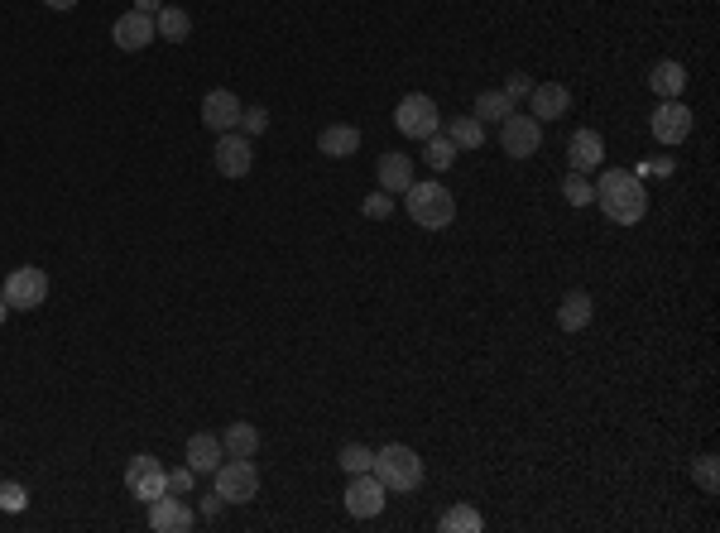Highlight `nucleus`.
Instances as JSON below:
<instances>
[{
	"label": "nucleus",
	"instance_id": "c9c22d12",
	"mask_svg": "<svg viewBox=\"0 0 720 533\" xmlns=\"http://www.w3.org/2000/svg\"><path fill=\"white\" fill-rule=\"evenodd\" d=\"M221 505H226V500H221V495H202V519H216V514H221Z\"/></svg>",
	"mask_w": 720,
	"mask_h": 533
},
{
	"label": "nucleus",
	"instance_id": "58836bf2",
	"mask_svg": "<svg viewBox=\"0 0 720 533\" xmlns=\"http://www.w3.org/2000/svg\"><path fill=\"white\" fill-rule=\"evenodd\" d=\"M5 313H10V303H5V293H0V322H5Z\"/></svg>",
	"mask_w": 720,
	"mask_h": 533
},
{
	"label": "nucleus",
	"instance_id": "f03ea898",
	"mask_svg": "<svg viewBox=\"0 0 720 533\" xmlns=\"http://www.w3.org/2000/svg\"><path fill=\"white\" fill-rule=\"evenodd\" d=\"M404 207H408V217H413V226H423V231H447L456 221V197L442 183H408Z\"/></svg>",
	"mask_w": 720,
	"mask_h": 533
},
{
	"label": "nucleus",
	"instance_id": "f3484780",
	"mask_svg": "<svg viewBox=\"0 0 720 533\" xmlns=\"http://www.w3.org/2000/svg\"><path fill=\"white\" fill-rule=\"evenodd\" d=\"M221 461H226V447H221V437H216V433H192V437H188V466H192V476H212Z\"/></svg>",
	"mask_w": 720,
	"mask_h": 533
},
{
	"label": "nucleus",
	"instance_id": "dca6fc26",
	"mask_svg": "<svg viewBox=\"0 0 720 533\" xmlns=\"http://www.w3.org/2000/svg\"><path fill=\"white\" fill-rule=\"evenodd\" d=\"M567 164L572 173H591L605 164V140H600L596 130H576L572 140H567Z\"/></svg>",
	"mask_w": 720,
	"mask_h": 533
},
{
	"label": "nucleus",
	"instance_id": "6e6552de",
	"mask_svg": "<svg viewBox=\"0 0 720 533\" xmlns=\"http://www.w3.org/2000/svg\"><path fill=\"white\" fill-rule=\"evenodd\" d=\"M500 145L509 159H533L538 149H543V125L533 121V116H504L500 121Z\"/></svg>",
	"mask_w": 720,
	"mask_h": 533
},
{
	"label": "nucleus",
	"instance_id": "4c0bfd02",
	"mask_svg": "<svg viewBox=\"0 0 720 533\" xmlns=\"http://www.w3.org/2000/svg\"><path fill=\"white\" fill-rule=\"evenodd\" d=\"M48 10H58V15H63V10H77V0H44Z\"/></svg>",
	"mask_w": 720,
	"mask_h": 533
},
{
	"label": "nucleus",
	"instance_id": "c756f323",
	"mask_svg": "<svg viewBox=\"0 0 720 533\" xmlns=\"http://www.w3.org/2000/svg\"><path fill=\"white\" fill-rule=\"evenodd\" d=\"M696 485H701L706 495H716V490H720V457H716V452L696 457Z\"/></svg>",
	"mask_w": 720,
	"mask_h": 533
},
{
	"label": "nucleus",
	"instance_id": "7ed1b4c3",
	"mask_svg": "<svg viewBox=\"0 0 720 533\" xmlns=\"http://www.w3.org/2000/svg\"><path fill=\"white\" fill-rule=\"evenodd\" d=\"M375 476L384 481V490H418L423 481V457L404 447V442H389L384 452H375V466H370Z\"/></svg>",
	"mask_w": 720,
	"mask_h": 533
},
{
	"label": "nucleus",
	"instance_id": "393cba45",
	"mask_svg": "<svg viewBox=\"0 0 720 533\" xmlns=\"http://www.w3.org/2000/svg\"><path fill=\"white\" fill-rule=\"evenodd\" d=\"M471 116H476L480 125H485V121L500 125L504 116H514V101L504 97V92H480V97H476V111H471Z\"/></svg>",
	"mask_w": 720,
	"mask_h": 533
},
{
	"label": "nucleus",
	"instance_id": "39448f33",
	"mask_svg": "<svg viewBox=\"0 0 720 533\" xmlns=\"http://www.w3.org/2000/svg\"><path fill=\"white\" fill-rule=\"evenodd\" d=\"M5 303L15 308V313H34V308H44L48 298V274L39 265H20L10 269V279H5Z\"/></svg>",
	"mask_w": 720,
	"mask_h": 533
},
{
	"label": "nucleus",
	"instance_id": "7c9ffc66",
	"mask_svg": "<svg viewBox=\"0 0 720 533\" xmlns=\"http://www.w3.org/2000/svg\"><path fill=\"white\" fill-rule=\"evenodd\" d=\"M24 505H29V490H24L20 481H0V509H5V514H20Z\"/></svg>",
	"mask_w": 720,
	"mask_h": 533
},
{
	"label": "nucleus",
	"instance_id": "ddd939ff",
	"mask_svg": "<svg viewBox=\"0 0 720 533\" xmlns=\"http://www.w3.org/2000/svg\"><path fill=\"white\" fill-rule=\"evenodd\" d=\"M197 524V514L183 505V495H159L149 500V529L154 533H188Z\"/></svg>",
	"mask_w": 720,
	"mask_h": 533
},
{
	"label": "nucleus",
	"instance_id": "c85d7f7f",
	"mask_svg": "<svg viewBox=\"0 0 720 533\" xmlns=\"http://www.w3.org/2000/svg\"><path fill=\"white\" fill-rule=\"evenodd\" d=\"M562 197H567L572 207H591V202H596V188L586 183V173H567V178H562Z\"/></svg>",
	"mask_w": 720,
	"mask_h": 533
},
{
	"label": "nucleus",
	"instance_id": "1a4fd4ad",
	"mask_svg": "<svg viewBox=\"0 0 720 533\" xmlns=\"http://www.w3.org/2000/svg\"><path fill=\"white\" fill-rule=\"evenodd\" d=\"M216 173L221 178H245V173L255 169V145H250V135H240V130H226V135H216Z\"/></svg>",
	"mask_w": 720,
	"mask_h": 533
},
{
	"label": "nucleus",
	"instance_id": "9b49d317",
	"mask_svg": "<svg viewBox=\"0 0 720 533\" xmlns=\"http://www.w3.org/2000/svg\"><path fill=\"white\" fill-rule=\"evenodd\" d=\"M346 514H351V519H375V514H384V481L375 471L351 476V485H346Z\"/></svg>",
	"mask_w": 720,
	"mask_h": 533
},
{
	"label": "nucleus",
	"instance_id": "cd10ccee",
	"mask_svg": "<svg viewBox=\"0 0 720 533\" xmlns=\"http://www.w3.org/2000/svg\"><path fill=\"white\" fill-rule=\"evenodd\" d=\"M336 461H341V471H346V476H360V471H370V466H375V452H370V447H360V442H346Z\"/></svg>",
	"mask_w": 720,
	"mask_h": 533
},
{
	"label": "nucleus",
	"instance_id": "f704fd0d",
	"mask_svg": "<svg viewBox=\"0 0 720 533\" xmlns=\"http://www.w3.org/2000/svg\"><path fill=\"white\" fill-rule=\"evenodd\" d=\"M533 92V82H528V73H509V82H504V97L509 101H519V97H528Z\"/></svg>",
	"mask_w": 720,
	"mask_h": 533
},
{
	"label": "nucleus",
	"instance_id": "a211bd4d",
	"mask_svg": "<svg viewBox=\"0 0 720 533\" xmlns=\"http://www.w3.org/2000/svg\"><path fill=\"white\" fill-rule=\"evenodd\" d=\"M591 317H596V303H591V293L586 289H572L562 303H557V327H562V332H586Z\"/></svg>",
	"mask_w": 720,
	"mask_h": 533
},
{
	"label": "nucleus",
	"instance_id": "aec40b11",
	"mask_svg": "<svg viewBox=\"0 0 720 533\" xmlns=\"http://www.w3.org/2000/svg\"><path fill=\"white\" fill-rule=\"evenodd\" d=\"M375 178H380V193H404L408 183H413V159L408 154H380Z\"/></svg>",
	"mask_w": 720,
	"mask_h": 533
},
{
	"label": "nucleus",
	"instance_id": "bb28decb",
	"mask_svg": "<svg viewBox=\"0 0 720 533\" xmlns=\"http://www.w3.org/2000/svg\"><path fill=\"white\" fill-rule=\"evenodd\" d=\"M442 529H447V533H480V529H485V519H480L471 505H456V509H447V514H442Z\"/></svg>",
	"mask_w": 720,
	"mask_h": 533
},
{
	"label": "nucleus",
	"instance_id": "6ab92c4d",
	"mask_svg": "<svg viewBox=\"0 0 720 533\" xmlns=\"http://www.w3.org/2000/svg\"><path fill=\"white\" fill-rule=\"evenodd\" d=\"M648 87L658 92L663 101H677L687 92V68L677 63V58H663V63H653V73H648Z\"/></svg>",
	"mask_w": 720,
	"mask_h": 533
},
{
	"label": "nucleus",
	"instance_id": "0eeeda50",
	"mask_svg": "<svg viewBox=\"0 0 720 533\" xmlns=\"http://www.w3.org/2000/svg\"><path fill=\"white\" fill-rule=\"evenodd\" d=\"M125 490H130L135 500H144V505L168 495V471L159 466V457H149V452L130 457V466H125Z\"/></svg>",
	"mask_w": 720,
	"mask_h": 533
},
{
	"label": "nucleus",
	"instance_id": "b1692460",
	"mask_svg": "<svg viewBox=\"0 0 720 533\" xmlns=\"http://www.w3.org/2000/svg\"><path fill=\"white\" fill-rule=\"evenodd\" d=\"M447 140H452L456 149H476V145H485V125H480L476 116H456V121H447Z\"/></svg>",
	"mask_w": 720,
	"mask_h": 533
},
{
	"label": "nucleus",
	"instance_id": "72a5a7b5",
	"mask_svg": "<svg viewBox=\"0 0 720 533\" xmlns=\"http://www.w3.org/2000/svg\"><path fill=\"white\" fill-rule=\"evenodd\" d=\"M192 490V466H178V471H168V495H188Z\"/></svg>",
	"mask_w": 720,
	"mask_h": 533
},
{
	"label": "nucleus",
	"instance_id": "5701e85b",
	"mask_svg": "<svg viewBox=\"0 0 720 533\" xmlns=\"http://www.w3.org/2000/svg\"><path fill=\"white\" fill-rule=\"evenodd\" d=\"M221 447H226V457H255V452H260V433H255V423H226Z\"/></svg>",
	"mask_w": 720,
	"mask_h": 533
},
{
	"label": "nucleus",
	"instance_id": "412c9836",
	"mask_svg": "<svg viewBox=\"0 0 720 533\" xmlns=\"http://www.w3.org/2000/svg\"><path fill=\"white\" fill-rule=\"evenodd\" d=\"M317 149H322L327 159H351L360 149V130L356 125H327V130L317 135Z\"/></svg>",
	"mask_w": 720,
	"mask_h": 533
},
{
	"label": "nucleus",
	"instance_id": "4be33fe9",
	"mask_svg": "<svg viewBox=\"0 0 720 533\" xmlns=\"http://www.w3.org/2000/svg\"><path fill=\"white\" fill-rule=\"evenodd\" d=\"M154 34L168 39V44H183V39L192 34V15L188 10H178V5H164V10L154 15Z\"/></svg>",
	"mask_w": 720,
	"mask_h": 533
},
{
	"label": "nucleus",
	"instance_id": "4468645a",
	"mask_svg": "<svg viewBox=\"0 0 720 533\" xmlns=\"http://www.w3.org/2000/svg\"><path fill=\"white\" fill-rule=\"evenodd\" d=\"M111 39H116L120 53H140L149 49L159 34H154V15H140V10H130V15H120L116 25H111Z\"/></svg>",
	"mask_w": 720,
	"mask_h": 533
},
{
	"label": "nucleus",
	"instance_id": "2eb2a0df",
	"mask_svg": "<svg viewBox=\"0 0 720 533\" xmlns=\"http://www.w3.org/2000/svg\"><path fill=\"white\" fill-rule=\"evenodd\" d=\"M528 106H533V121L538 125L562 121V116L572 111V92H567L562 82H538V87L528 92Z\"/></svg>",
	"mask_w": 720,
	"mask_h": 533
},
{
	"label": "nucleus",
	"instance_id": "2f4dec72",
	"mask_svg": "<svg viewBox=\"0 0 720 533\" xmlns=\"http://www.w3.org/2000/svg\"><path fill=\"white\" fill-rule=\"evenodd\" d=\"M264 130H269V111H264V106H245V111H240V135L255 140V135H264Z\"/></svg>",
	"mask_w": 720,
	"mask_h": 533
},
{
	"label": "nucleus",
	"instance_id": "e433bc0d",
	"mask_svg": "<svg viewBox=\"0 0 720 533\" xmlns=\"http://www.w3.org/2000/svg\"><path fill=\"white\" fill-rule=\"evenodd\" d=\"M135 10H140V15H159V10H164V0H135Z\"/></svg>",
	"mask_w": 720,
	"mask_h": 533
},
{
	"label": "nucleus",
	"instance_id": "a878e982",
	"mask_svg": "<svg viewBox=\"0 0 720 533\" xmlns=\"http://www.w3.org/2000/svg\"><path fill=\"white\" fill-rule=\"evenodd\" d=\"M423 159H428V169L447 173L456 164V145L447 140V135H428V140H423Z\"/></svg>",
	"mask_w": 720,
	"mask_h": 533
},
{
	"label": "nucleus",
	"instance_id": "9d476101",
	"mask_svg": "<svg viewBox=\"0 0 720 533\" xmlns=\"http://www.w3.org/2000/svg\"><path fill=\"white\" fill-rule=\"evenodd\" d=\"M648 130H653V140L658 145H682L687 135H692V106L677 97V101H663L653 116H648Z\"/></svg>",
	"mask_w": 720,
	"mask_h": 533
},
{
	"label": "nucleus",
	"instance_id": "473e14b6",
	"mask_svg": "<svg viewBox=\"0 0 720 533\" xmlns=\"http://www.w3.org/2000/svg\"><path fill=\"white\" fill-rule=\"evenodd\" d=\"M360 212H365L370 221H389V217H394V197H389V193H370L365 202H360Z\"/></svg>",
	"mask_w": 720,
	"mask_h": 533
},
{
	"label": "nucleus",
	"instance_id": "20e7f679",
	"mask_svg": "<svg viewBox=\"0 0 720 533\" xmlns=\"http://www.w3.org/2000/svg\"><path fill=\"white\" fill-rule=\"evenodd\" d=\"M216 481V495L226 500V505H250L255 495H260V471H255V461L250 457H231L221 461L212 471Z\"/></svg>",
	"mask_w": 720,
	"mask_h": 533
},
{
	"label": "nucleus",
	"instance_id": "f8f14e48",
	"mask_svg": "<svg viewBox=\"0 0 720 533\" xmlns=\"http://www.w3.org/2000/svg\"><path fill=\"white\" fill-rule=\"evenodd\" d=\"M240 97L231 92V87H216V92H207L202 97V125L207 130H216V135H226V130H240Z\"/></svg>",
	"mask_w": 720,
	"mask_h": 533
},
{
	"label": "nucleus",
	"instance_id": "423d86ee",
	"mask_svg": "<svg viewBox=\"0 0 720 533\" xmlns=\"http://www.w3.org/2000/svg\"><path fill=\"white\" fill-rule=\"evenodd\" d=\"M394 125H399V135H408V140H428V135H437V125H442L437 101L423 97V92L404 97L399 106H394Z\"/></svg>",
	"mask_w": 720,
	"mask_h": 533
},
{
	"label": "nucleus",
	"instance_id": "f257e3e1",
	"mask_svg": "<svg viewBox=\"0 0 720 533\" xmlns=\"http://www.w3.org/2000/svg\"><path fill=\"white\" fill-rule=\"evenodd\" d=\"M596 207L615 221V226H639V221H644V212H648L644 178H634L629 169H610L596 183Z\"/></svg>",
	"mask_w": 720,
	"mask_h": 533
}]
</instances>
